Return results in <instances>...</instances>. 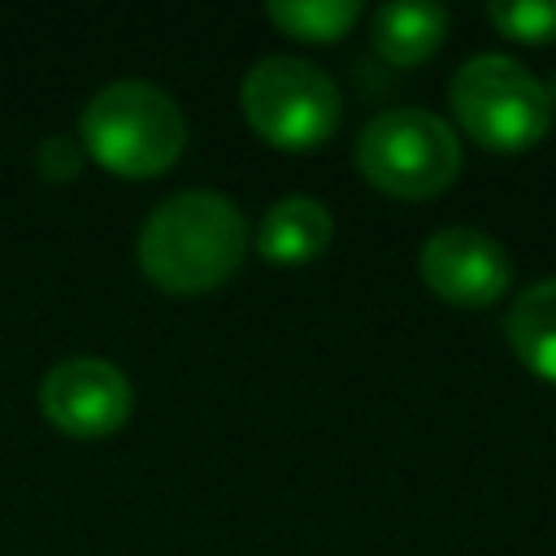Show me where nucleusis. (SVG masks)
<instances>
[{
    "label": "nucleus",
    "mask_w": 556,
    "mask_h": 556,
    "mask_svg": "<svg viewBox=\"0 0 556 556\" xmlns=\"http://www.w3.org/2000/svg\"><path fill=\"white\" fill-rule=\"evenodd\" d=\"M248 252V222L222 191H174L165 195L135 239L139 269L174 295H200L235 278Z\"/></svg>",
    "instance_id": "nucleus-1"
},
{
    "label": "nucleus",
    "mask_w": 556,
    "mask_h": 556,
    "mask_svg": "<svg viewBox=\"0 0 556 556\" xmlns=\"http://www.w3.org/2000/svg\"><path fill=\"white\" fill-rule=\"evenodd\" d=\"M78 139L91 161L122 178H156L187 148V117L178 100L143 78L104 83L78 122Z\"/></svg>",
    "instance_id": "nucleus-2"
},
{
    "label": "nucleus",
    "mask_w": 556,
    "mask_h": 556,
    "mask_svg": "<svg viewBox=\"0 0 556 556\" xmlns=\"http://www.w3.org/2000/svg\"><path fill=\"white\" fill-rule=\"evenodd\" d=\"M456 122L486 148L521 152L552 126V96L521 61L504 52H478L456 65L447 83Z\"/></svg>",
    "instance_id": "nucleus-3"
},
{
    "label": "nucleus",
    "mask_w": 556,
    "mask_h": 556,
    "mask_svg": "<svg viewBox=\"0 0 556 556\" xmlns=\"http://www.w3.org/2000/svg\"><path fill=\"white\" fill-rule=\"evenodd\" d=\"M361 174L400 200H426L460 174V139L430 109H382L356 135Z\"/></svg>",
    "instance_id": "nucleus-4"
},
{
    "label": "nucleus",
    "mask_w": 556,
    "mask_h": 556,
    "mask_svg": "<svg viewBox=\"0 0 556 556\" xmlns=\"http://www.w3.org/2000/svg\"><path fill=\"white\" fill-rule=\"evenodd\" d=\"M239 104L265 143L295 148V152L326 143L343 113L339 83L321 65L304 56H287V52L261 56L243 74Z\"/></svg>",
    "instance_id": "nucleus-5"
},
{
    "label": "nucleus",
    "mask_w": 556,
    "mask_h": 556,
    "mask_svg": "<svg viewBox=\"0 0 556 556\" xmlns=\"http://www.w3.org/2000/svg\"><path fill=\"white\" fill-rule=\"evenodd\" d=\"M43 417L74 439H104L126 426L135 408L130 378L104 356H65L39 382Z\"/></svg>",
    "instance_id": "nucleus-6"
},
{
    "label": "nucleus",
    "mask_w": 556,
    "mask_h": 556,
    "mask_svg": "<svg viewBox=\"0 0 556 556\" xmlns=\"http://www.w3.org/2000/svg\"><path fill=\"white\" fill-rule=\"evenodd\" d=\"M417 269L434 295H443L447 304H465V308L500 300L513 278V261H508L504 243L473 226L434 230L421 243Z\"/></svg>",
    "instance_id": "nucleus-7"
},
{
    "label": "nucleus",
    "mask_w": 556,
    "mask_h": 556,
    "mask_svg": "<svg viewBox=\"0 0 556 556\" xmlns=\"http://www.w3.org/2000/svg\"><path fill=\"white\" fill-rule=\"evenodd\" d=\"M330 235H334V222L317 195H282L265 208L261 230H256V248L265 261L304 265L330 248Z\"/></svg>",
    "instance_id": "nucleus-8"
},
{
    "label": "nucleus",
    "mask_w": 556,
    "mask_h": 556,
    "mask_svg": "<svg viewBox=\"0 0 556 556\" xmlns=\"http://www.w3.org/2000/svg\"><path fill=\"white\" fill-rule=\"evenodd\" d=\"M447 35V9L434 0H395L378 4L369 17V39L378 56L391 65H417L426 61Z\"/></svg>",
    "instance_id": "nucleus-9"
},
{
    "label": "nucleus",
    "mask_w": 556,
    "mask_h": 556,
    "mask_svg": "<svg viewBox=\"0 0 556 556\" xmlns=\"http://www.w3.org/2000/svg\"><path fill=\"white\" fill-rule=\"evenodd\" d=\"M504 334L539 378L556 382V278H539L513 300Z\"/></svg>",
    "instance_id": "nucleus-10"
},
{
    "label": "nucleus",
    "mask_w": 556,
    "mask_h": 556,
    "mask_svg": "<svg viewBox=\"0 0 556 556\" xmlns=\"http://www.w3.org/2000/svg\"><path fill=\"white\" fill-rule=\"evenodd\" d=\"M265 17L295 39L330 43L343 30H352V22L361 17V4L356 0H269Z\"/></svg>",
    "instance_id": "nucleus-11"
},
{
    "label": "nucleus",
    "mask_w": 556,
    "mask_h": 556,
    "mask_svg": "<svg viewBox=\"0 0 556 556\" xmlns=\"http://www.w3.org/2000/svg\"><path fill=\"white\" fill-rule=\"evenodd\" d=\"M486 17L513 39H556V0H491Z\"/></svg>",
    "instance_id": "nucleus-12"
},
{
    "label": "nucleus",
    "mask_w": 556,
    "mask_h": 556,
    "mask_svg": "<svg viewBox=\"0 0 556 556\" xmlns=\"http://www.w3.org/2000/svg\"><path fill=\"white\" fill-rule=\"evenodd\" d=\"M83 156H87L83 139H70V135H48V139L39 143V152H35V165H39V174H43L48 182H65V178H78Z\"/></svg>",
    "instance_id": "nucleus-13"
}]
</instances>
